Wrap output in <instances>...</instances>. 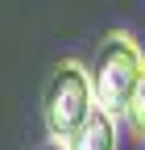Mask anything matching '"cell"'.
Here are the masks:
<instances>
[{
  "label": "cell",
  "mask_w": 145,
  "mask_h": 150,
  "mask_svg": "<svg viewBox=\"0 0 145 150\" xmlns=\"http://www.w3.org/2000/svg\"><path fill=\"white\" fill-rule=\"evenodd\" d=\"M145 71V54L137 46L133 33L124 29H112L100 38L96 46V63H91V88H96V104L108 108L112 117H124L133 92H137V79Z\"/></svg>",
  "instance_id": "6da1fadb"
},
{
  "label": "cell",
  "mask_w": 145,
  "mask_h": 150,
  "mask_svg": "<svg viewBox=\"0 0 145 150\" xmlns=\"http://www.w3.org/2000/svg\"><path fill=\"white\" fill-rule=\"evenodd\" d=\"M96 108V88H91V67H83L79 59H58L46 79L42 92V121H46V134L70 142L75 129L91 117Z\"/></svg>",
  "instance_id": "7a4b0ae2"
},
{
  "label": "cell",
  "mask_w": 145,
  "mask_h": 150,
  "mask_svg": "<svg viewBox=\"0 0 145 150\" xmlns=\"http://www.w3.org/2000/svg\"><path fill=\"white\" fill-rule=\"evenodd\" d=\"M116 121H120V117H112L108 108L96 104L91 117L75 129V138H70L66 146H70V150H116Z\"/></svg>",
  "instance_id": "3957f363"
},
{
  "label": "cell",
  "mask_w": 145,
  "mask_h": 150,
  "mask_svg": "<svg viewBox=\"0 0 145 150\" xmlns=\"http://www.w3.org/2000/svg\"><path fill=\"white\" fill-rule=\"evenodd\" d=\"M124 125H129V138L133 142H145V71L137 79V92H133L129 108H124Z\"/></svg>",
  "instance_id": "277c9868"
},
{
  "label": "cell",
  "mask_w": 145,
  "mask_h": 150,
  "mask_svg": "<svg viewBox=\"0 0 145 150\" xmlns=\"http://www.w3.org/2000/svg\"><path fill=\"white\" fill-rule=\"evenodd\" d=\"M38 150H70V146H66V142H58V138H50V142H42Z\"/></svg>",
  "instance_id": "5b68a950"
}]
</instances>
